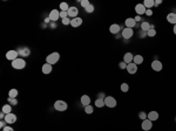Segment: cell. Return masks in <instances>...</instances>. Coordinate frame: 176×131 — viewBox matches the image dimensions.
<instances>
[{"label":"cell","instance_id":"6da1fadb","mask_svg":"<svg viewBox=\"0 0 176 131\" xmlns=\"http://www.w3.org/2000/svg\"><path fill=\"white\" fill-rule=\"evenodd\" d=\"M12 67L14 69H24L26 67V61L22 58H18L14 61H12Z\"/></svg>","mask_w":176,"mask_h":131},{"label":"cell","instance_id":"7a4b0ae2","mask_svg":"<svg viewBox=\"0 0 176 131\" xmlns=\"http://www.w3.org/2000/svg\"><path fill=\"white\" fill-rule=\"evenodd\" d=\"M59 59H60V54L56 53V52H54V53L49 54L48 56L46 58V63H49V64H55L56 62L59 61Z\"/></svg>","mask_w":176,"mask_h":131},{"label":"cell","instance_id":"3957f363","mask_svg":"<svg viewBox=\"0 0 176 131\" xmlns=\"http://www.w3.org/2000/svg\"><path fill=\"white\" fill-rule=\"evenodd\" d=\"M67 103L65 101H61V100H59V101H56L55 103H54V109H55L56 111H65L67 110Z\"/></svg>","mask_w":176,"mask_h":131},{"label":"cell","instance_id":"277c9868","mask_svg":"<svg viewBox=\"0 0 176 131\" xmlns=\"http://www.w3.org/2000/svg\"><path fill=\"white\" fill-rule=\"evenodd\" d=\"M105 105L108 108H115L116 107V100L112 96H106L105 98Z\"/></svg>","mask_w":176,"mask_h":131},{"label":"cell","instance_id":"5b68a950","mask_svg":"<svg viewBox=\"0 0 176 131\" xmlns=\"http://www.w3.org/2000/svg\"><path fill=\"white\" fill-rule=\"evenodd\" d=\"M18 53H19V56L27 58V56H29V54H31V51H29V48H27V47H20V48H18Z\"/></svg>","mask_w":176,"mask_h":131},{"label":"cell","instance_id":"8992f818","mask_svg":"<svg viewBox=\"0 0 176 131\" xmlns=\"http://www.w3.org/2000/svg\"><path fill=\"white\" fill-rule=\"evenodd\" d=\"M18 56H19L18 51H8L6 53V59L10 61H14L16 59H18Z\"/></svg>","mask_w":176,"mask_h":131},{"label":"cell","instance_id":"52a82bcc","mask_svg":"<svg viewBox=\"0 0 176 131\" xmlns=\"http://www.w3.org/2000/svg\"><path fill=\"white\" fill-rule=\"evenodd\" d=\"M49 20L51 21H54L55 22L58 19H60V12H59L58 10H52L51 12H49Z\"/></svg>","mask_w":176,"mask_h":131},{"label":"cell","instance_id":"ba28073f","mask_svg":"<svg viewBox=\"0 0 176 131\" xmlns=\"http://www.w3.org/2000/svg\"><path fill=\"white\" fill-rule=\"evenodd\" d=\"M67 14H68V18L74 19L78 18V14H79V10L76 7H69V10L67 11Z\"/></svg>","mask_w":176,"mask_h":131},{"label":"cell","instance_id":"9c48e42d","mask_svg":"<svg viewBox=\"0 0 176 131\" xmlns=\"http://www.w3.org/2000/svg\"><path fill=\"white\" fill-rule=\"evenodd\" d=\"M5 121L7 124H13V123H16L17 122V115H14L13 112H10L7 113L5 116Z\"/></svg>","mask_w":176,"mask_h":131},{"label":"cell","instance_id":"30bf717a","mask_svg":"<svg viewBox=\"0 0 176 131\" xmlns=\"http://www.w3.org/2000/svg\"><path fill=\"white\" fill-rule=\"evenodd\" d=\"M133 35H134V32H133V29H132V28H127V27H126L125 29L122 30V38L126 39V40L130 39Z\"/></svg>","mask_w":176,"mask_h":131},{"label":"cell","instance_id":"8fae6325","mask_svg":"<svg viewBox=\"0 0 176 131\" xmlns=\"http://www.w3.org/2000/svg\"><path fill=\"white\" fill-rule=\"evenodd\" d=\"M127 71L130 74V75H134V74H136V71H137V66H136L134 62L128 63V64H127Z\"/></svg>","mask_w":176,"mask_h":131},{"label":"cell","instance_id":"7c38bea8","mask_svg":"<svg viewBox=\"0 0 176 131\" xmlns=\"http://www.w3.org/2000/svg\"><path fill=\"white\" fill-rule=\"evenodd\" d=\"M142 130H144V131H149L151 128H153V122L151 121H149L148 118L147 119H144V121H142Z\"/></svg>","mask_w":176,"mask_h":131},{"label":"cell","instance_id":"4fadbf2b","mask_svg":"<svg viewBox=\"0 0 176 131\" xmlns=\"http://www.w3.org/2000/svg\"><path fill=\"white\" fill-rule=\"evenodd\" d=\"M151 68H153L155 71H161V70H162V68H163V66H162L161 61L154 60L153 62H151Z\"/></svg>","mask_w":176,"mask_h":131},{"label":"cell","instance_id":"5bb4252c","mask_svg":"<svg viewBox=\"0 0 176 131\" xmlns=\"http://www.w3.org/2000/svg\"><path fill=\"white\" fill-rule=\"evenodd\" d=\"M135 11H136V13H137V15H141V14H146L147 8L143 6V4H137V5L135 6Z\"/></svg>","mask_w":176,"mask_h":131},{"label":"cell","instance_id":"9a60e30c","mask_svg":"<svg viewBox=\"0 0 176 131\" xmlns=\"http://www.w3.org/2000/svg\"><path fill=\"white\" fill-rule=\"evenodd\" d=\"M82 25V18H74V19H72V21H71V26L72 27H74V28H76V27H79V26H81Z\"/></svg>","mask_w":176,"mask_h":131},{"label":"cell","instance_id":"2e32d148","mask_svg":"<svg viewBox=\"0 0 176 131\" xmlns=\"http://www.w3.org/2000/svg\"><path fill=\"white\" fill-rule=\"evenodd\" d=\"M125 23H126V26H127V28H132V29H133L136 25V21L134 18H128V19H126Z\"/></svg>","mask_w":176,"mask_h":131},{"label":"cell","instance_id":"e0dca14e","mask_svg":"<svg viewBox=\"0 0 176 131\" xmlns=\"http://www.w3.org/2000/svg\"><path fill=\"white\" fill-rule=\"evenodd\" d=\"M147 118L151 122L157 121L158 119V112L157 111H150V112H148V117H147Z\"/></svg>","mask_w":176,"mask_h":131},{"label":"cell","instance_id":"ac0fdd59","mask_svg":"<svg viewBox=\"0 0 176 131\" xmlns=\"http://www.w3.org/2000/svg\"><path fill=\"white\" fill-rule=\"evenodd\" d=\"M120 25H117V23H113V25H110L109 27V32L112 33V34H117V33L120 32Z\"/></svg>","mask_w":176,"mask_h":131},{"label":"cell","instance_id":"d6986e66","mask_svg":"<svg viewBox=\"0 0 176 131\" xmlns=\"http://www.w3.org/2000/svg\"><path fill=\"white\" fill-rule=\"evenodd\" d=\"M42 73L45 74V75H47V74H51L52 73V64H49V63H45V64L42 66Z\"/></svg>","mask_w":176,"mask_h":131},{"label":"cell","instance_id":"ffe728a7","mask_svg":"<svg viewBox=\"0 0 176 131\" xmlns=\"http://www.w3.org/2000/svg\"><path fill=\"white\" fill-rule=\"evenodd\" d=\"M80 101H81L82 105L87 107V105H89V103H90V98H89V96H88V95H82Z\"/></svg>","mask_w":176,"mask_h":131},{"label":"cell","instance_id":"44dd1931","mask_svg":"<svg viewBox=\"0 0 176 131\" xmlns=\"http://www.w3.org/2000/svg\"><path fill=\"white\" fill-rule=\"evenodd\" d=\"M133 60H134V55L132 53H126L125 54V56H123V61H125L126 63H132L133 62Z\"/></svg>","mask_w":176,"mask_h":131},{"label":"cell","instance_id":"7402d4cb","mask_svg":"<svg viewBox=\"0 0 176 131\" xmlns=\"http://www.w3.org/2000/svg\"><path fill=\"white\" fill-rule=\"evenodd\" d=\"M167 20H168V22L176 25V13H169L167 15Z\"/></svg>","mask_w":176,"mask_h":131},{"label":"cell","instance_id":"603a6c76","mask_svg":"<svg viewBox=\"0 0 176 131\" xmlns=\"http://www.w3.org/2000/svg\"><path fill=\"white\" fill-rule=\"evenodd\" d=\"M155 5V1L154 0H144V3H143V6H144L147 10H150L151 7H154Z\"/></svg>","mask_w":176,"mask_h":131},{"label":"cell","instance_id":"cb8c5ba5","mask_svg":"<svg viewBox=\"0 0 176 131\" xmlns=\"http://www.w3.org/2000/svg\"><path fill=\"white\" fill-rule=\"evenodd\" d=\"M133 62L135 63L136 66L141 64V63L143 62V56H142V55H135V56H134V60H133Z\"/></svg>","mask_w":176,"mask_h":131},{"label":"cell","instance_id":"d4e9b609","mask_svg":"<svg viewBox=\"0 0 176 131\" xmlns=\"http://www.w3.org/2000/svg\"><path fill=\"white\" fill-rule=\"evenodd\" d=\"M3 112H5L6 115L12 112V105H11V104H5V105L3 107Z\"/></svg>","mask_w":176,"mask_h":131},{"label":"cell","instance_id":"484cf974","mask_svg":"<svg viewBox=\"0 0 176 131\" xmlns=\"http://www.w3.org/2000/svg\"><path fill=\"white\" fill-rule=\"evenodd\" d=\"M141 29H142L143 32L147 33L149 29H150V25H149L148 22H142V23H141Z\"/></svg>","mask_w":176,"mask_h":131},{"label":"cell","instance_id":"4316f807","mask_svg":"<svg viewBox=\"0 0 176 131\" xmlns=\"http://www.w3.org/2000/svg\"><path fill=\"white\" fill-rule=\"evenodd\" d=\"M17 96H18V90H17V89H11L10 93H8V97L17 98Z\"/></svg>","mask_w":176,"mask_h":131},{"label":"cell","instance_id":"83f0119b","mask_svg":"<svg viewBox=\"0 0 176 131\" xmlns=\"http://www.w3.org/2000/svg\"><path fill=\"white\" fill-rule=\"evenodd\" d=\"M95 105L97 108H102V107L105 105V100H101V98H97L96 101H95Z\"/></svg>","mask_w":176,"mask_h":131},{"label":"cell","instance_id":"f1b7e54d","mask_svg":"<svg viewBox=\"0 0 176 131\" xmlns=\"http://www.w3.org/2000/svg\"><path fill=\"white\" fill-rule=\"evenodd\" d=\"M147 35L150 36V38H153V36L156 35V30H155V28H154L153 26H150V29H149L148 32H147Z\"/></svg>","mask_w":176,"mask_h":131},{"label":"cell","instance_id":"f546056e","mask_svg":"<svg viewBox=\"0 0 176 131\" xmlns=\"http://www.w3.org/2000/svg\"><path fill=\"white\" fill-rule=\"evenodd\" d=\"M85 112H86V113H88V115H90V113H93V112H94V109H93V107L89 104V105L85 107Z\"/></svg>","mask_w":176,"mask_h":131},{"label":"cell","instance_id":"4dcf8cb0","mask_svg":"<svg viewBox=\"0 0 176 131\" xmlns=\"http://www.w3.org/2000/svg\"><path fill=\"white\" fill-rule=\"evenodd\" d=\"M60 10L64 11V12H67V11L69 10L68 4H67V3H61V4H60Z\"/></svg>","mask_w":176,"mask_h":131},{"label":"cell","instance_id":"1f68e13d","mask_svg":"<svg viewBox=\"0 0 176 131\" xmlns=\"http://www.w3.org/2000/svg\"><path fill=\"white\" fill-rule=\"evenodd\" d=\"M120 89H121V91H122V93H127V91L129 90V84L122 83V84H121V87H120Z\"/></svg>","mask_w":176,"mask_h":131},{"label":"cell","instance_id":"d6a6232c","mask_svg":"<svg viewBox=\"0 0 176 131\" xmlns=\"http://www.w3.org/2000/svg\"><path fill=\"white\" fill-rule=\"evenodd\" d=\"M8 103H10L11 105H17V104H18V100H17V98L8 97Z\"/></svg>","mask_w":176,"mask_h":131},{"label":"cell","instance_id":"836d02e7","mask_svg":"<svg viewBox=\"0 0 176 131\" xmlns=\"http://www.w3.org/2000/svg\"><path fill=\"white\" fill-rule=\"evenodd\" d=\"M139 117H140L142 121H144V119H147V117H148V115L144 112V111H141L140 113H139Z\"/></svg>","mask_w":176,"mask_h":131},{"label":"cell","instance_id":"e575fe53","mask_svg":"<svg viewBox=\"0 0 176 131\" xmlns=\"http://www.w3.org/2000/svg\"><path fill=\"white\" fill-rule=\"evenodd\" d=\"M71 21H72V19H71V18H65V19H62V23H64L65 26L71 25Z\"/></svg>","mask_w":176,"mask_h":131},{"label":"cell","instance_id":"d590c367","mask_svg":"<svg viewBox=\"0 0 176 131\" xmlns=\"http://www.w3.org/2000/svg\"><path fill=\"white\" fill-rule=\"evenodd\" d=\"M89 5H90V3L88 1V0H82V1H81V6H82L83 8H87Z\"/></svg>","mask_w":176,"mask_h":131},{"label":"cell","instance_id":"8d00e7d4","mask_svg":"<svg viewBox=\"0 0 176 131\" xmlns=\"http://www.w3.org/2000/svg\"><path fill=\"white\" fill-rule=\"evenodd\" d=\"M85 10H86V12H87V13H93V12H94V6H93L92 4H90V5L88 6L87 8H85Z\"/></svg>","mask_w":176,"mask_h":131},{"label":"cell","instance_id":"74e56055","mask_svg":"<svg viewBox=\"0 0 176 131\" xmlns=\"http://www.w3.org/2000/svg\"><path fill=\"white\" fill-rule=\"evenodd\" d=\"M65 18H68V14H67V12L61 11V12H60V19H65Z\"/></svg>","mask_w":176,"mask_h":131},{"label":"cell","instance_id":"f35d334b","mask_svg":"<svg viewBox=\"0 0 176 131\" xmlns=\"http://www.w3.org/2000/svg\"><path fill=\"white\" fill-rule=\"evenodd\" d=\"M119 67H120V69H127V63H126L125 61H122V62H120Z\"/></svg>","mask_w":176,"mask_h":131},{"label":"cell","instance_id":"ab89813d","mask_svg":"<svg viewBox=\"0 0 176 131\" xmlns=\"http://www.w3.org/2000/svg\"><path fill=\"white\" fill-rule=\"evenodd\" d=\"M5 126H7V123H6V121L5 119H1V122H0V128L1 129H4Z\"/></svg>","mask_w":176,"mask_h":131},{"label":"cell","instance_id":"60d3db41","mask_svg":"<svg viewBox=\"0 0 176 131\" xmlns=\"http://www.w3.org/2000/svg\"><path fill=\"white\" fill-rule=\"evenodd\" d=\"M3 131H14V130H13V128H12V126L7 125V126H5V128L3 129Z\"/></svg>","mask_w":176,"mask_h":131},{"label":"cell","instance_id":"b9f144b4","mask_svg":"<svg viewBox=\"0 0 176 131\" xmlns=\"http://www.w3.org/2000/svg\"><path fill=\"white\" fill-rule=\"evenodd\" d=\"M146 14L148 15V17H150V15H153V11H151V10H147V11H146Z\"/></svg>","mask_w":176,"mask_h":131},{"label":"cell","instance_id":"7bdbcfd3","mask_svg":"<svg viewBox=\"0 0 176 131\" xmlns=\"http://www.w3.org/2000/svg\"><path fill=\"white\" fill-rule=\"evenodd\" d=\"M161 4H162V1H161V0H156L155 5H154V6H158V5H161Z\"/></svg>","mask_w":176,"mask_h":131},{"label":"cell","instance_id":"ee69618b","mask_svg":"<svg viewBox=\"0 0 176 131\" xmlns=\"http://www.w3.org/2000/svg\"><path fill=\"white\" fill-rule=\"evenodd\" d=\"M99 98H101V100H105L106 97H105V95H103V94L101 93V94H100V95H99Z\"/></svg>","mask_w":176,"mask_h":131},{"label":"cell","instance_id":"f6af8a7d","mask_svg":"<svg viewBox=\"0 0 176 131\" xmlns=\"http://www.w3.org/2000/svg\"><path fill=\"white\" fill-rule=\"evenodd\" d=\"M134 19H135V21H140L141 20V17H140V15H136Z\"/></svg>","mask_w":176,"mask_h":131},{"label":"cell","instance_id":"bcb514c9","mask_svg":"<svg viewBox=\"0 0 176 131\" xmlns=\"http://www.w3.org/2000/svg\"><path fill=\"white\" fill-rule=\"evenodd\" d=\"M173 30H174V33H175V34H176V25L174 26V29H173Z\"/></svg>","mask_w":176,"mask_h":131},{"label":"cell","instance_id":"7dc6e473","mask_svg":"<svg viewBox=\"0 0 176 131\" xmlns=\"http://www.w3.org/2000/svg\"><path fill=\"white\" fill-rule=\"evenodd\" d=\"M175 121H176V117H175Z\"/></svg>","mask_w":176,"mask_h":131}]
</instances>
